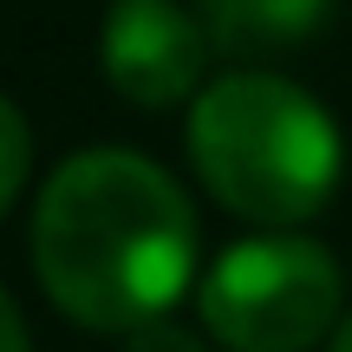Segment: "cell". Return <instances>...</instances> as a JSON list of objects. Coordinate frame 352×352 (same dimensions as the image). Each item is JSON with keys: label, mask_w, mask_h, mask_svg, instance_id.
<instances>
[{"label": "cell", "mask_w": 352, "mask_h": 352, "mask_svg": "<svg viewBox=\"0 0 352 352\" xmlns=\"http://www.w3.org/2000/svg\"><path fill=\"white\" fill-rule=\"evenodd\" d=\"M0 352H33V333H26V314L7 287H0Z\"/></svg>", "instance_id": "obj_8"}, {"label": "cell", "mask_w": 352, "mask_h": 352, "mask_svg": "<svg viewBox=\"0 0 352 352\" xmlns=\"http://www.w3.org/2000/svg\"><path fill=\"white\" fill-rule=\"evenodd\" d=\"M327 352H352V314L340 320V327H333V340H327Z\"/></svg>", "instance_id": "obj_9"}, {"label": "cell", "mask_w": 352, "mask_h": 352, "mask_svg": "<svg viewBox=\"0 0 352 352\" xmlns=\"http://www.w3.org/2000/svg\"><path fill=\"white\" fill-rule=\"evenodd\" d=\"M340 307V254L300 228L228 241L196 280V320L222 352H314L346 320Z\"/></svg>", "instance_id": "obj_3"}, {"label": "cell", "mask_w": 352, "mask_h": 352, "mask_svg": "<svg viewBox=\"0 0 352 352\" xmlns=\"http://www.w3.org/2000/svg\"><path fill=\"white\" fill-rule=\"evenodd\" d=\"M33 280L72 327L124 333L176 314L202 280V222L176 176L144 151H72L33 196Z\"/></svg>", "instance_id": "obj_1"}, {"label": "cell", "mask_w": 352, "mask_h": 352, "mask_svg": "<svg viewBox=\"0 0 352 352\" xmlns=\"http://www.w3.org/2000/svg\"><path fill=\"white\" fill-rule=\"evenodd\" d=\"M215 52L235 59H267V52L307 46L333 20V0H196Z\"/></svg>", "instance_id": "obj_5"}, {"label": "cell", "mask_w": 352, "mask_h": 352, "mask_svg": "<svg viewBox=\"0 0 352 352\" xmlns=\"http://www.w3.org/2000/svg\"><path fill=\"white\" fill-rule=\"evenodd\" d=\"M209 26L183 0H111L98 26V72L138 111L196 104L209 85Z\"/></svg>", "instance_id": "obj_4"}, {"label": "cell", "mask_w": 352, "mask_h": 352, "mask_svg": "<svg viewBox=\"0 0 352 352\" xmlns=\"http://www.w3.org/2000/svg\"><path fill=\"white\" fill-rule=\"evenodd\" d=\"M189 170L248 228H300L340 196L346 138L307 85L261 65L222 72L189 104Z\"/></svg>", "instance_id": "obj_2"}, {"label": "cell", "mask_w": 352, "mask_h": 352, "mask_svg": "<svg viewBox=\"0 0 352 352\" xmlns=\"http://www.w3.org/2000/svg\"><path fill=\"white\" fill-rule=\"evenodd\" d=\"M215 340L202 327H183L176 314H164V320H151V327H138V333H124L118 340V352H209Z\"/></svg>", "instance_id": "obj_7"}, {"label": "cell", "mask_w": 352, "mask_h": 352, "mask_svg": "<svg viewBox=\"0 0 352 352\" xmlns=\"http://www.w3.org/2000/svg\"><path fill=\"white\" fill-rule=\"evenodd\" d=\"M26 170H33V131H26V111L0 91V215L20 202Z\"/></svg>", "instance_id": "obj_6"}]
</instances>
